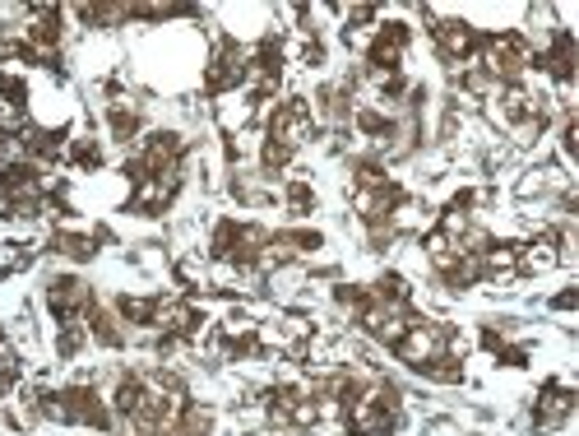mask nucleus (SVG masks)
I'll list each match as a JSON object with an SVG mask.
<instances>
[{
	"label": "nucleus",
	"instance_id": "nucleus-2",
	"mask_svg": "<svg viewBox=\"0 0 579 436\" xmlns=\"http://www.w3.org/2000/svg\"><path fill=\"white\" fill-rule=\"evenodd\" d=\"M570 409H575V399H570V390H561V385H552L547 395L538 399V427H561L570 418Z\"/></svg>",
	"mask_w": 579,
	"mask_h": 436
},
{
	"label": "nucleus",
	"instance_id": "nucleus-1",
	"mask_svg": "<svg viewBox=\"0 0 579 436\" xmlns=\"http://www.w3.org/2000/svg\"><path fill=\"white\" fill-rule=\"evenodd\" d=\"M436 47H441L445 61H468V52L478 47V38H473L468 24H436Z\"/></svg>",
	"mask_w": 579,
	"mask_h": 436
}]
</instances>
